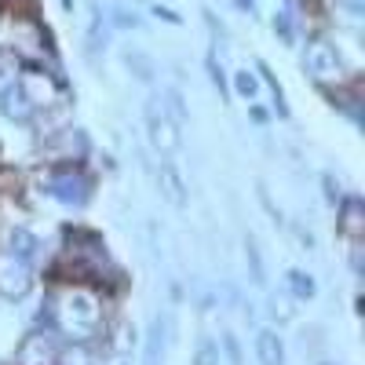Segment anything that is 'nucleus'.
Returning a JSON list of instances; mask_svg holds the SVG:
<instances>
[{
	"label": "nucleus",
	"instance_id": "nucleus-1",
	"mask_svg": "<svg viewBox=\"0 0 365 365\" xmlns=\"http://www.w3.org/2000/svg\"><path fill=\"white\" fill-rule=\"evenodd\" d=\"M48 318L66 340L88 344V340H96L99 329H103V296L96 289H88L84 282H73L66 289L51 292Z\"/></svg>",
	"mask_w": 365,
	"mask_h": 365
},
{
	"label": "nucleus",
	"instance_id": "nucleus-2",
	"mask_svg": "<svg viewBox=\"0 0 365 365\" xmlns=\"http://www.w3.org/2000/svg\"><path fill=\"white\" fill-rule=\"evenodd\" d=\"M303 70H307L318 84H325V88H340V84L347 81V70H344L340 51L332 48L329 41H322V37L303 48Z\"/></svg>",
	"mask_w": 365,
	"mask_h": 365
},
{
	"label": "nucleus",
	"instance_id": "nucleus-3",
	"mask_svg": "<svg viewBox=\"0 0 365 365\" xmlns=\"http://www.w3.org/2000/svg\"><path fill=\"white\" fill-rule=\"evenodd\" d=\"M19 91L29 99L34 110H48L55 103H63V84H58L51 73H44V70H22Z\"/></svg>",
	"mask_w": 365,
	"mask_h": 365
},
{
	"label": "nucleus",
	"instance_id": "nucleus-4",
	"mask_svg": "<svg viewBox=\"0 0 365 365\" xmlns=\"http://www.w3.org/2000/svg\"><path fill=\"white\" fill-rule=\"evenodd\" d=\"M146 125H150V143L158 146V154L172 158L175 150H179V143H182V135H179V125L172 120V113L165 110L161 99L150 103V110H146Z\"/></svg>",
	"mask_w": 365,
	"mask_h": 365
},
{
	"label": "nucleus",
	"instance_id": "nucleus-5",
	"mask_svg": "<svg viewBox=\"0 0 365 365\" xmlns=\"http://www.w3.org/2000/svg\"><path fill=\"white\" fill-rule=\"evenodd\" d=\"M15 365H58V344L51 332H29L19 344Z\"/></svg>",
	"mask_w": 365,
	"mask_h": 365
},
{
	"label": "nucleus",
	"instance_id": "nucleus-6",
	"mask_svg": "<svg viewBox=\"0 0 365 365\" xmlns=\"http://www.w3.org/2000/svg\"><path fill=\"white\" fill-rule=\"evenodd\" d=\"M26 289H29V259L15 256L11 249L0 252V292L8 299H19L26 296Z\"/></svg>",
	"mask_w": 365,
	"mask_h": 365
},
{
	"label": "nucleus",
	"instance_id": "nucleus-7",
	"mask_svg": "<svg viewBox=\"0 0 365 365\" xmlns=\"http://www.w3.org/2000/svg\"><path fill=\"white\" fill-rule=\"evenodd\" d=\"M48 190H51L58 201H84V197H88V179L77 175V172L66 165V168H58V172L48 179Z\"/></svg>",
	"mask_w": 365,
	"mask_h": 365
},
{
	"label": "nucleus",
	"instance_id": "nucleus-8",
	"mask_svg": "<svg viewBox=\"0 0 365 365\" xmlns=\"http://www.w3.org/2000/svg\"><path fill=\"white\" fill-rule=\"evenodd\" d=\"M256 358H259V365H285V344L274 329L256 332Z\"/></svg>",
	"mask_w": 365,
	"mask_h": 365
},
{
	"label": "nucleus",
	"instance_id": "nucleus-9",
	"mask_svg": "<svg viewBox=\"0 0 365 365\" xmlns=\"http://www.w3.org/2000/svg\"><path fill=\"white\" fill-rule=\"evenodd\" d=\"M365 212H361V201L358 197H351V201H344V216H340V230L351 237V241H358L361 237V230H365Z\"/></svg>",
	"mask_w": 365,
	"mask_h": 365
},
{
	"label": "nucleus",
	"instance_id": "nucleus-10",
	"mask_svg": "<svg viewBox=\"0 0 365 365\" xmlns=\"http://www.w3.org/2000/svg\"><path fill=\"white\" fill-rule=\"evenodd\" d=\"M19 77H22V63H19V55L0 51V99H4L8 91L19 84Z\"/></svg>",
	"mask_w": 365,
	"mask_h": 365
},
{
	"label": "nucleus",
	"instance_id": "nucleus-11",
	"mask_svg": "<svg viewBox=\"0 0 365 365\" xmlns=\"http://www.w3.org/2000/svg\"><path fill=\"white\" fill-rule=\"evenodd\" d=\"M161 190H165V197H168L172 205H182V201H187V194H182L187 187H182V179H179V172H175L172 165L161 168Z\"/></svg>",
	"mask_w": 365,
	"mask_h": 365
},
{
	"label": "nucleus",
	"instance_id": "nucleus-12",
	"mask_svg": "<svg viewBox=\"0 0 365 365\" xmlns=\"http://www.w3.org/2000/svg\"><path fill=\"white\" fill-rule=\"evenodd\" d=\"M289 292L296 299H311L314 296V278H311V274H303V270H289Z\"/></svg>",
	"mask_w": 365,
	"mask_h": 365
},
{
	"label": "nucleus",
	"instance_id": "nucleus-13",
	"mask_svg": "<svg viewBox=\"0 0 365 365\" xmlns=\"http://www.w3.org/2000/svg\"><path fill=\"white\" fill-rule=\"evenodd\" d=\"M234 91H237L241 99H249V103H252V99L259 96V81H256V73L237 70V73H234Z\"/></svg>",
	"mask_w": 365,
	"mask_h": 365
},
{
	"label": "nucleus",
	"instance_id": "nucleus-14",
	"mask_svg": "<svg viewBox=\"0 0 365 365\" xmlns=\"http://www.w3.org/2000/svg\"><path fill=\"white\" fill-rule=\"evenodd\" d=\"M194 365H220V347L212 340H201L197 344V354H194Z\"/></svg>",
	"mask_w": 365,
	"mask_h": 365
},
{
	"label": "nucleus",
	"instance_id": "nucleus-15",
	"mask_svg": "<svg viewBox=\"0 0 365 365\" xmlns=\"http://www.w3.org/2000/svg\"><path fill=\"white\" fill-rule=\"evenodd\" d=\"M58 365H88V351H84V347H77V351L58 354Z\"/></svg>",
	"mask_w": 365,
	"mask_h": 365
},
{
	"label": "nucleus",
	"instance_id": "nucleus-16",
	"mask_svg": "<svg viewBox=\"0 0 365 365\" xmlns=\"http://www.w3.org/2000/svg\"><path fill=\"white\" fill-rule=\"evenodd\" d=\"M249 259H252V278H256V282H263V263H259V252H256L252 241H249Z\"/></svg>",
	"mask_w": 365,
	"mask_h": 365
},
{
	"label": "nucleus",
	"instance_id": "nucleus-17",
	"mask_svg": "<svg viewBox=\"0 0 365 365\" xmlns=\"http://www.w3.org/2000/svg\"><path fill=\"white\" fill-rule=\"evenodd\" d=\"M340 8H347V11L358 19V15H361V8H365V0H340Z\"/></svg>",
	"mask_w": 365,
	"mask_h": 365
},
{
	"label": "nucleus",
	"instance_id": "nucleus-18",
	"mask_svg": "<svg viewBox=\"0 0 365 365\" xmlns=\"http://www.w3.org/2000/svg\"><path fill=\"white\" fill-rule=\"evenodd\" d=\"M63 8H66V11H70V8H73V0H63Z\"/></svg>",
	"mask_w": 365,
	"mask_h": 365
}]
</instances>
